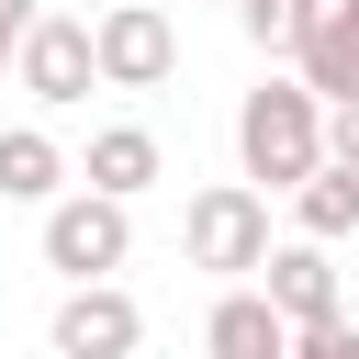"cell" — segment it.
<instances>
[{"mask_svg": "<svg viewBox=\"0 0 359 359\" xmlns=\"http://www.w3.org/2000/svg\"><path fill=\"white\" fill-rule=\"evenodd\" d=\"M11 79L45 101V112H79L90 90H101V56H90V22H67V11H45L34 34H22V56H11Z\"/></svg>", "mask_w": 359, "mask_h": 359, "instance_id": "obj_6", "label": "cell"}, {"mask_svg": "<svg viewBox=\"0 0 359 359\" xmlns=\"http://www.w3.org/2000/svg\"><path fill=\"white\" fill-rule=\"evenodd\" d=\"M292 79H303L314 101H359V0H325V11H314V34H303V56H292Z\"/></svg>", "mask_w": 359, "mask_h": 359, "instance_id": "obj_8", "label": "cell"}, {"mask_svg": "<svg viewBox=\"0 0 359 359\" xmlns=\"http://www.w3.org/2000/svg\"><path fill=\"white\" fill-rule=\"evenodd\" d=\"M292 359H359V325H348V314H337V325H303Z\"/></svg>", "mask_w": 359, "mask_h": 359, "instance_id": "obj_15", "label": "cell"}, {"mask_svg": "<svg viewBox=\"0 0 359 359\" xmlns=\"http://www.w3.org/2000/svg\"><path fill=\"white\" fill-rule=\"evenodd\" d=\"M236 157H247V180H269V191H303V180L325 168V101H314L303 79H269V90H247V101H236Z\"/></svg>", "mask_w": 359, "mask_h": 359, "instance_id": "obj_1", "label": "cell"}, {"mask_svg": "<svg viewBox=\"0 0 359 359\" xmlns=\"http://www.w3.org/2000/svg\"><path fill=\"white\" fill-rule=\"evenodd\" d=\"M292 224H303L314 247H348V236H359V180H348V168H314V180L292 191Z\"/></svg>", "mask_w": 359, "mask_h": 359, "instance_id": "obj_12", "label": "cell"}, {"mask_svg": "<svg viewBox=\"0 0 359 359\" xmlns=\"http://www.w3.org/2000/svg\"><path fill=\"white\" fill-rule=\"evenodd\" d=\"M45 348H56V359H135V348H146V303H135L123 280H79V292L56 303V325H45Z\"/></svg>", "mask_w": 359, "mask_h": 359, "instance_id": "obj_5", "label": "cell"}, {"mask_svg": "<svg viewBox=\"0 0 359 359\" xmlns=\"http://www.w3.org/2000/svg\"><path fill=\"white\" fill-rule=\"evenodd\" d=\"M67 146L45 123H0V202H67Z\"/></svg>", "mask_w": 359, "mask_h": 359, "instance_id": "obj_10", "label": "cell"}, {"mask_svg": "<svg viewBox=\"0 0 359 359\" xmlns=\"http://www.w3.org/2000/svg\"><path fill=\"white\" fill-rule=\"evenodd\" d=\"M180 247H191V269H213V280H247V269H269V191H247V180H213V191H191V213H180Z\"/></svg>", "mask_w": 359, "mask_h": 359, "instance_id": "obj_2", "label": "cell"}, {"mask_svg": "<svg viewBox=\"0 0 359 359\" xmlns=\"http://www.w3.org/2000/svg\"><path fill=\"white\" fill-rule=\"evenodd\" d=\"M157 11H168V0H157Z\"/></svg>", "mask_w": 359, "mask_h": 359, "instance_id": "obj_17", "label": "cell"}, {"mask_svg": "<svg viewBox=\"0 0 359 359\" xmlns=\"http://www.w3.org/2000/svg\"><path fill=\"white\" fill-rule=\"evenodd\" d=\"M314 11H325V0H236V34H247L258 56H303Z\"/></svg>", "mask_w": 359, "mask_h": 359, "instance_id": "obj_13", "label": "cell"}, {"mask_svg": "<svg viewBox=\"0 0 359 359\" xmlns=\"http://www.w3.org/2000/svg\"><path fill=\"white\" fill-rule=\"evenodd\" d=\"M90 56H101V90H157V79L180 67V22H168L157 0H112V11L90 22Z\"/></svg>", "mask_w": 359, "mask_h": 359, "instance_id": "obj_4", "label": "cell"}, {"mask_svg": "<svg viewBox=\"0 0 359 359\" xmlns=\"http://www.w3.org/2000/svg\"><path fill=\"white\" fill-rule=\"evenodd\" d=\"M325 168L359 180V101H325Z\"/></svg>", "mask_w": 359, "mask_h": 359, "instance_id": "obj_14", "label": "cell"}, {"mask_svg": "<svg viewBox=\"0 0 359 359\" xmlns=\"http://www.w3.org/2000/svg\"><path fill=\"white\" fill-rule=\"evenodd\" d=\"M202 359H292V325L269 314V292H224L202 314Z\"/></svg>", "mask_w": 359, "mask_h": 359, "instance_id": "obj_11", "label": "cell"}, {"mask_svg": "<svg viewBox=\"0 0 359 359\" xmlns=\"http://www.w3.org/2000/svg\"><path fill=\"white\" fill-rule=\"evenodd\" d=\"M157 168H168V146H157L146 123H101V135H90V157H79V191L135 202V191H157Z\"/></svg>", "mask_w": 359, "mask_h": 359, "instance_id": "obj_9", "label": "cell"}, {"mask_svg": "<svg viewBox=\"0 0 359 359\" xmlns=\"http://www.w3.org/2000/svg\"><path fill=\"white\" fill-rule=\"evenodd\" d=\"M269 314L303 337V325H337L348 314V280H337V247H314V236H292V247H269Z\"/></svg>", "mask_w": 359, "mask_h": 359, "instance_id": "obj_7", "label": "cell"}, {"mask_svg": "<svg viewBox=\"0 0 359 359\" xmlns=\"http://www.w3.org/2000/svg\"><path fill=\"white\" fill-rule=\"evenodd\" d=\"M34 22H45V0H0V67L22 56V34H34Z\"/></svg>", "mask_w": 359, "mask_h": 359, "instance_id": "obj_16", "label": "cell"}, {"mask_svg": "<svg viewBox=\"0 0 359 359\" xmlns=\"http://www.w3.org/2000/svg\"><path fill=\"white\" fill-rule=\"evenodd\" d=\"M123 258H135V202H112V191L45 202V269H67V292L79 280H112Z\"/></svg>", "mask_w": 359, "mask_h": 359, "instance_id": "obj_3", "label": "cell"}]
</instances>
